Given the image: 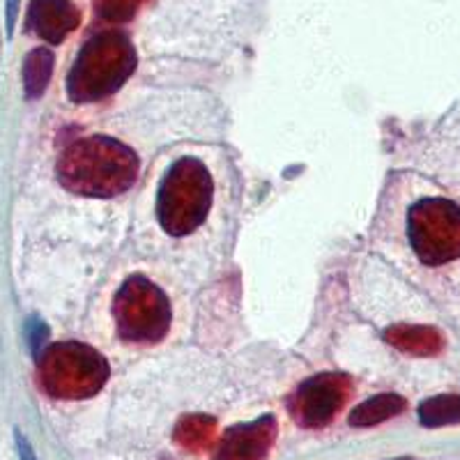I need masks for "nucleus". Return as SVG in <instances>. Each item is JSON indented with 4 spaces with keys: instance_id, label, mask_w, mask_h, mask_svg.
Masks as SVG:
<instances>
[{
    "instance_id": "6e6552de",
    "label": "nucleus",
    "mask_w": 460,
    "mask_h": 460,
    "mask_svg": "<svg viewBox=\"0 0 460 460\" xmlns=\"http://www.w3.org/2000/svg\"><path fill=\"white\" fill-rule=\"evenodd\" d=\"M277 438L274 417H262L230 429L224 435L217 460H265Z\"/></svg>"
},
{
    "instance_id": "1a4fd4ad",
    "label": "nucleus",
    "mask_w": 460,
    "mask_h": 460,
    "mask_svg": "<svg viewBox=\"0 0 460 460\" xmlns=\"http://www.w3.org/2000/svg\"><path fill=\"white\" fill-rule=\"evenodd\" d=\"M79 23L81 12L72 0H31L26 26L44 42H65V37L76 31Z\"/></svg>"
},
{
    "instance_id": "4468645a",
    "label": "nucleus",
    "mask_w": 460,
    "mask_h": 460,
    "mask_svg": "<svg viewBox=\"0 0 460 460\" xmlns=\"http://www.w3.org/2000/svg\"><path fill=\"white\" fill-rule=\"evenodd\" d=\"M419 421L426 429H439V426L458 424L460 421V396L442 394L424 401L419 405Z\"/></svg>"
},
{
    "instance_id": "7ed1b4c3",
    "label": "nucleus",
    "mask_w": 460,
    "mask_h": 460,
    "mask_svg": "<svg viewBox=\"0 0 460 460\" xmlns=\"http://www.w3.org/2000/svg\"><path fill=\"white\" fill-rule=\"evenodd\" d=\"M212 203V180L199 159L184 157L172 164L159 187L157 215L166 233L187 235L203 224Z\"/></svg>"
},
{
    "instance_id": "a211bd4d",
    "label": "nucleus",
    "mask_w": 460,
    "mask_h": 460,
    "mask_svg": "<svg viewBox=\"0 0 460 460\" xmlns=\"http://www.w3.org/2000/svg\"><path fill=\"white\" fill-rule=\"evenodd\" d=\"M19 7H22V0H5V31H7V37L14 35L16 19H19Z\"/></svg>"
},
{
    "instance_id": "9d476101",
    "label": "nucleus",
    "mask_w": 460,
    "mask_h": 460,
    "mask_svg": "<svg viewBox=\"0 0 460 460\" xmlns=\"http://www.w3.org/2000/svg\"><path fill=\"white\" fill-rule=\"evenodd\" d=\"M387 343L396 345L398 350L410 352V355L429 357L438 355L442 350V336L430 327H417V324H396L385 332Z\"/></svg>"
},
{
    "instance_id": "f8f14e48",
    "label": "nucleus",
    "mask_w": 460,
    "mask_h": 460,
    "mask_svg": "<svg viewBox=\"0 0 460 460\" xmlns=\"http://www.w3.org/2000/svg\"><path fill=\"white\" fill-rule=\"evenodd\" d=\"M53 65H56V56L49 47H37L23 60V90H26L28 100H37L42 97L44 90L49 88L51 81Z\"/></svg>"
},
{
    "instance_id": "20e7f679",
    "label": "nucleus",
    "mask_w": 460,
    "mask_h": 460,
    "mask_svg": "<svg viewBox=\"0 0 460 460\" xmlns=\"http://www.w3.org/2000/svg\"><path fill=\"white\" fill-rule=\"evenodd\" d=\"M40 376L56 398H88L104 387L109 364L88 345L58 343L40 357Z\"/></svg>"
},
{
    "instance_id": "39448f33",
    "label": "nucleus",
    "mask_w": 460,
    "mask_h": 460,
    "mask_svg": "<svg viewBox=\"0 0 460 460\" xmlns=\"http://www.w3.org/2000/svg\"><path fill=\"white\" fill-rule=\"evenodd\" d=\"M410 242L426 265H442L460 256V208L451 200L429 199L412 208Z\"/></svg>"
},
{
    "instance_id": "f03ea898",
    "label": "nucleus",
    "mask_w": 460,
    "mask_h": 460,
    "mask_svg": "<svg viewBox=\"0 0 460 460\" xmlns=\"http://www.w3.org/2000/svg\"><path fill=\"white\" fill-rule=\"evenodd\" d=\"M137 69V51L129 37L106 31L94 35L76 56L67 88L74 102H94L115 93Z\"/></svg>"
},
{
    "instance_id": "ddd939ff",
    "label": "nucleus",
    "mask_w": 460,
    "mask_h": 460,
    "mask_svg": "<svg viewBox=\"0 0 460 460\" xmlns=\"http://www.w3.org/2000/svg\"><path fill=\"white\" fill-rule=\"evenodd\" d=\"M215 430L217 421L209 417H203V414H189L175 429V439L178 445H182L184 449L191 451H203L212 447L215 442Z\"/></svg>"
},
{
    "instance_id": "dca6fc26",
    "label": "nucleus",
    "mask_w": 460,
    "mask_h": 460,
    "mask_svg": "<svg viewBox=\"0 0 460 460\" xmlns=\"http://www.w3.org/2000/svg\"><path fill=\"white\" fill-rule=\"evenodd\" d=\"M26 336L28 343H31V350L35 355V359L42 357V348L49 339V327L40 318H31L26 324Z\"/></svg>"
},
{
    "instance_id": "0eeeda50",
    "label": "nucleus",
    "mask_w": 460,
    "mask_h": 460,
    "mask_svg": "<svg viewBox=\"0 0 460 460\" xmlns=\"http://www.w3.org/2000/svg\"><path fill=\"white\" fill-rule=\"evenodd\" d=\"M348 394H350V382L345 376H334V373L314 376L302 382L295 396L290 398V412L306 429H323L343 408Z\"/></svg>"
},
{
    "instance_id": "2eb2a0df",
    "label": "nucleus",
    "mask_w": 460,
    "mask_h": 460,
    "mask_svg": "<svg viewBox=\"0 0 460 460\" xmlns=\"http://www.w3.org/2000/svg\"><path fill=\"white\" fill-rule=\"evenodd\" d=\"M146 0H94V10L111 23L129 22Z\"/></svg>"
},
{
    "instance_id": "9b49d317",
    "label": "nucleus",
    "mask_w": 460,
    "mask_h": 460,
    "mask_svg": "<svg viewBox=\"0 0 460 460\" xmlns=\"http://www.w3.org/2000/svg\"><path fill=\"white\" fill-rule=\"evenodd\" d=\"M408 408L405 398L398 394H377V396L368 398V401L359 402L350 414V426L355 429H368V426H377L387 419L396 417L402 410Z\"/></svg>"
},
{
    "instance_id": "f257e3e1",
    "label": "nucleus",
    "mask_w": 460,
    "mask_h": 460,
    "mask_svg": "<svg viewBox=\"0 0 460 460\" xmlns=\"http://www.w3.org/2000/svg\"><path fill=\"white\" fill-rule=\"evenodd\" d=\"M58 172L65 187L76 194L115 196L134 184L138 159L129 147L113 138L93 137L65 150Z\"/></svg>"
},
{
    "instance_id": "6ab92c4d",
    "label": "nucleus",
    "mask_w": 460,
    "mask_h": 460,
    "mask_svg": "<svg viewBox=\"0 0 460 460\" xmlns=\"http://www.w3.org/2000/svg\"><path fill=\"white\" fill-rule=\"evenodd\" d=\"M396 460H412V458H396Z\"/></svg>"
},
{
    "instance_id": "f3484780",
    "label": "nucleus",
    "mask_w": 460,
    "mask_h": 460,
    "mask_svg": "<svg viewBox=\"0 0 460 460\" xmlns=\"http://www.w3.org/2000/svg\"><path fill=\"white\" fill-rule=\"evenodd\" d=\"M14 445H16V456L19 460H37L35 449H32L31 439L26 438V433L19 429H14Z\"/></svg>"
},
{
    "instance_id": "423d86ee",
    "label": "nucleus",
    "mask_w": 460,
    "mask_h": 460,
    "mask_svg": "<svg viewBox=\"0 0 460 460\" xmlns=\"http://www.w3.org/2000/svg\"><path fill=\"white\" fill-rule=\"evenodd\" d=\"M115 320L127 341L152 343L166 334L171 324V306L166 295L155 283L134 277L115 297Z\"/></svg>"
}]
</instances>
